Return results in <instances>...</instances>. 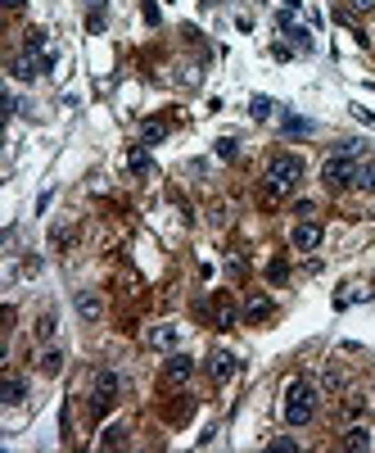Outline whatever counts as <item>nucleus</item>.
I'll list each match as a JSON object with an SVG mask.
<instances>
[{
	"mask_svg": "<svg viewBox=\"0 0 375 453\" xmlns=\"http://www.w3.org/2000/svg\"><path fill=\"white\" fill-rule=\"evenodd\" d=\"M280 412H285L290 426H308V421L317 417V386L303 381V377H294L290 386H285V403H280Z\"/></svg>",
	"mask_w": 375,
	"mask_h": 453,
	"instance_id": "f03ea898",
	"label": "nucleus"
},
{
	"mask_svg": "<svg viewBox=\"0 0 375 453\" xmlns=\"http://www.w3.org/2000/svg\"><path fill=\"white\" fill-rule=\"evenodd\" d=\"M41 372H45V377H59V372H64V354H59V349H45V354H41Z\"/></svg>",
	"mask_w": 375,
	"mask_h": 453,
	"instance_id": "6ab92c4d",
	"label": "nucleus"
},
{
	"mask_svg": "<svg viewBox=\"0 0 375 453\" xmlns=\"http://www.w3.org/2000/svg\"><path fill=\"white\" fill-rule=\"evenodd\" d=\"M163 136H168V123H159V118L140 123V145H159Z\"/></svg>",
	"mask_w": 375,
	"mask_h": 453,
	"instance_id": "dca6fc26",
	"label": "nucleus"
},
{
	"mask_svg": "<svg viewBox=\"0 0 375 453\" xmlns=\"http://www.w3.org/2000/svg\"><path fill=\"white\" fill-rule=\"evenodd\" d=\"M36 335H41V340H50V335H54V313H45V317H41V326H36Z\"/></svg>",
	"mask_w": 375,
	"mask_h": 453,
	"instance_id": "a878e982",
	"label": "nucleus"
},
{
	"mask_svg": "<svg viewBox=\"0 0 375 453\" xmlns=\"http://www.w3.org/2000/svg\"><path fill=\"white\" fill-rule=\"evenodd\" d=\"M204 5H217V0H204Z\"/></svg>",
	"mask_w": 375,
	"mask_h": 453,
	"instance_id": "2f4dec72",
	"label": "nucleus"
},
{
	"mask_svg": "<svg viewBox=\"0 0 375 453\" xmlns=\"http://www.w3.org/2000/svg\"><path fill=\"white\" fill-rule=\"evenodd\" d=\"M50 54H19V59H14V77H19V82H32V77H41V73H50Z\"/></svg>",
	"mask_w": 375,
	"mask_h": 453,
	"instance_id": "423d86ee",
	"label": "nucleus"
},
{
	"mask_svg": "<svg viewBox=\"0 0 375 453\" xmlns=\"http://www.w3.org/2000/svg\"><path fill=\"white\" fill-rule=\"evenodd\" d=\"M271 109H276V105H271L267 96H253V100H249V114H253V118H271Z\"/></svg>",
	"mask_w": 375,
	"mask_h": 453,
	"instance_id": "4be33fe9",
	"label": "nucleus"
},
{
	"mask_svg": "<svg viewBox=\"0 0 375 453\" xmlns=\"http://www.w3.org/2000/svg\"><path fill=\"white\" fill-rule=\"evenodd\" d=\"M280 32L290 36V41H294V45H299V50H303V54H308V50H312V36H308V28H299V23H294V14H290V10L280 14Z\"/></svg>",
	"mask_w": 375,
	"mask_h": 453,
	"instance_id": "9d476101",
	"label": "nucleus"
},
{
	"mask_svg": "<svg viewBox=\"0 0 375 453\" xmlns=\"http://www.w3.org/2000/svg\"><path fill=\"white\" fill-rule=\"evenodd\" d=\"M0 399H5V403H23V399H27V381H23V377H5V381H0Z\"/></svg>",
	"mask_w": 375,
	"mask_h": 453,
	"instance_id": "ddd939ff",
	"label": "nucleus"
},
{
	"mask_svg": "<svg viewBox=\"0 0 375 453\" xmlns=\"http://www.w3.org/2000/svg\"><path fill=\"white\" fill-rule=\"evenodd\" d=\"M343 449H371V431H366V426H353V431L343 435Z\"/></svg>",
	"mask_w": 375,
	"mask_h": 453,
	"instance_id": "412c9836",
	"label": "nucleus"
},
{
	"mask_svg": "<svg viewBox=\"0 0 375 453\" xmlns=\"http://www.w3.org/2000/svg\"><path fill=\"white\" fill-rule=\"evenodd\" d=\"M334 154H348V159H366V140L348 136V140H339V145H334Z\"/></svg>",
	"mask_w": 375,
	"mask_h": 453,
	"instance_id": "aec40b11",
	"label": "nucleus"
},
{
	"mask_svg": "<svg viewBox=\"0 0 375 453\" xmlns=\"http://www.w3.org/2000/svg\"><path fill=\"white\" fill-rule=\"evenodd\" d=\"M280 127H285V136H312V131H317V123H312V118H299V114H290Z\"/></svg>",
	"mask_w": 375,
	"mask_h": 453,
	"instance_id": "f3484780",
	"label": "nucleus"
},
{
	"mask_svg": "<svg viewBox=\"0 0 375 453\" xmlns=\"http://www.w3.org/2000/svg\"><path fill=\"white\" fill-rule=\"evenodd\" d=\"M285 272H290V268H285V263L276 259V263H271V268H267V277H271V281H285Z\"/></svg>",
	"mask_w": 375,
	"mask_h": 453,
	"instance_id": "c85d7f7f",
	"label": "nucleus"
},
{
	"mask_svg": "<svg viewBox=\"0 0 375 453\" xmlns=\"http://www.w3.org/2000/svg\"><path fill=\"white\" fill-rule=\"evenodd\" d=\"M127 168H131V173H136V177H150V173H154V159H150V145H136V150H131V154H127Z\"/></svg>",
	"mask_w": 375,
	"mask_h": 453,
	"instance_id": "4468645a",
	"label": "nucleus"
},
{
	"mask_svg": "<svg viewBox=\"0 0 375 453\" xmlns=\"http://www.w3.org/2000/svg\"><path fill=\"white\" fill-rule=\"evenodd\" d=\"M303 182V159L299 154H271L267 173H262V191L271 195V200H285V195H294Z\"/></svg>",
	"mask_w": 375,
	"mask_h": 453,
	"instance_id": "f257e3e1",
	"label": "nucleus"
},
{
	"mask_svg": "<svg viewBox=\"0 0 375 453\" xmlns=\"http://www.w3.org/2000/svg\"><path fill=\"white\" fill-rule=\"evenodd\" d=\"M122 435H127L122 426H109V431L100 435V449H113V444H122Z\"/></svg>",
	"mask_w": 375,
	"mask_h": 453,
	"instance_id": "b1692460",
	"label": "nucleus"
},
{
	"mask_svg": "<svg viewBox=\"0 0 375 453\" xmlns=\"http://www.w3.org/2000/svg\"><path fill=\"white\" fill-rule=\"evenodd\" d=\"M27 54H45V32H41V28L27 32Z\"/></svg>",
	"mask_w": 375,
	"mask_h": 453,
	"instance_id": "5701e85b",
	"label": "nucleus"
},
{
	"mask_svg": "<svg viewBox=\"0 0 375 453\" xmlns=\"http://www.w3.org/2000/svg\"><path fill=\"white\" fill-rule=\"evenodd\" d=\"M357 191L375 195V159H362V163H357Z\"/></svg>",
	"mask_w": 375,
	"mask_h": 453,
	"instance_id": "a211bd4d",
	"label": "nucleus"
},
{
	"mask_svg": "<svg viewBox=\"0 0 375 453\" xmlns=\"http://www.w3.org/2000/svg\"><path fill=\"white\" fill-rule=\"evenodd\" d=\"M285 10H290V14H294V10H299V0H285Z\"/></svg>",
	"mask_w": 375,
	"mask_h": 453,
	"instance_id": "7c9ffc66",
	"label": "nucleus"
},
{
	"mask_svg": "<svg viewBox=\"0 0 375 453\" xmlns=\"http://www.w3.org/2000/svg\"><path fill=\"white\" fill-rule=\"evenodd\" d=\"M118 390H122V381H118V372H100L95 377V390H91V412H95V417H104L109 408H113V399H118Z\"/></svg>",
	"mask_w": 375,
	"mask_h": 453,
	"instance_id": "20e7f679",
	"label": "nucleus"
},
{
	"mask_svg": "<svg viewBox=\"0 0 375 453\" xmlns=\"http://www.w3.org/2000/svg\"><path fill=\"white\" fill-rule=\"evenodd\" d=\"M348 10H353V14H371L375 0H348Z\"/></svg>",
	"mask_w": 375,
	"mask_h": 453,
	"instance_id": "bb28decb",
	"label": "nucleus"
},
{
	"mask_svg": "<svg viewBox=\"0 0 375 453\" xmlns=\"http://www.w3.org/2000/svg\"><path fill=\"white\" fill-rule=\"evenodd\" d=\"M100 313H104V299H100L95 291L77 295V317H82V322H100Z\"/></svg>",
	"mask_w": 375,
	"mask_h": 453,
	"instance_id": "6e6552de",
	"label": "nucleus"
},
{
	"mask_svg": "<svg viewBox=\"0 0 375 453\" xmlns=\"http://www.w3.org/2000/svg\"><path fill=\"white\" fill-rule=\"evenodd\" d=\"M150 345L163 349V354H172V349L181 345V326H154V331H150Z\"/></svg>",
	"mask_w": 375,
	"mask_h": 453,
	"instance_id": "9b49d317",
	"label": "nucleus"
},
{
	"mask_svg": "<svg viewBox=\"0 0 375 453\" xmlns=\"http://www.w3.org/2000/svg\"><path fill=\"white\" fill-rule=\"evenodd\" d=\"M321 236H326V226H321V222H312V218H303V222L290 231V245L303 249V254H312V249L321 245Z\"/></svg>",
	"mask_w": 375,
	"mask_h": 453,
	"instance_id": "39448f33",
	"label": "nucleus"
},
{
	"mask_svg": "<svg viewBox=\"0 0 375 453\" xmlns=\"http://www.w3.org/2000/svg\"><path fill=\"white\" fill-rule=\"evenodd\" d=\"M267 449H276V453H294V449H299V440H290V435H280V440H271Z\"/></svg>",
	"mask_w": 375,
	"mask_h": 453,
	"instance_id": "393cba45",
	"label": "nucleus"
},
{
	"mask_svg": "<svg viewBox=\"0 0 375 453\" xmlns=\"http://www.w3.org/2000/svg\"><path fill=\"white\" fill-rule=\"evenodd\" d=\"M213 322H217V331H231V326H236V304L226 299V295H217V304H213Z\"/></svg>",
	"mask_w": 375,
	"mask_h": 453,
	"instance_id": "f8f14e48",
	"label": "nucleus"
},
{
	"mask_svg": "<svg viewBox=\"0 0 375 453\" xmlns=\"http://www.w3.org/2000/svg\"><path fill=\"white\" fill-rule=\"evenodd\" d=\"M245 317H249V322L271 317V299H267V295H249V299H245Z\"/></svg>",
	"mask_w": 375,
	"mask_h": 453,
	"instance_id": "2eb2a0df",
	"label": "nucleus"
},
{
	"mask_svg": "<svg viewBox=\"0 0 375 453\" xmlns=\"http://www.w3.org/2000/svg\"><path fill=\"white\" fill-rule=\"evenodd\" d=\"M86 5H91V10H104V5H109V0H86Z\"/></svg>",
	"mask_w": 375,
	"mask_h": 453,
	"instance_id": "c756f323",
	"label": "nucleus"
},
{
	"mask_svg": "<svg viewBox=\"0 0 375 453\" xmlns=\"http://www.w3.org/2000/svg\"><path fill=\"white\" fill-rule=\"evenodd\" d=\"M357 163H362V159H348V154H330V159L321 163V182L330 186V191H348V186H357Z\"/></svg>",
	"mask_w": 375,
	"mask_h": 453,
	"instance_id": "7ed1b4c3",
	"label": "nucleus"
},
{
	"mask_svg": "<svg viewBox=\"0 0 375 453\" xmlns=\"http://www.w3.org/2000/svg\"><path fill=\"white\" fill-rule=\"evenodd\" d=\"M217 154L222 159H236V140H217Z\"/></svg>",
	"mask_w": 375,
	"mask_h": 453,
	"instance_id": "cd10ccee",
	"label": "nucleus"
},
{
	"mask_svg": "<svg viewBox=\"0 0 375 453\" xmlns=\"http://www.w3.org/2000/svg\"><path fill=\"white\" fill-rule=\"evenodd\" d=\"M208 377H213V381H231V377H236V354L217 349V354L208 358Z\"/></svg>",
	"mask_w": 375,
	"mask_h": 453,
	"instance_id": "1a4fd4ad",
	"label": "nucleus"
},
{
	"mask_svg": "<svg viewBox=\"0 0 375 453\" xmlns=\"http://www.w3.org/2000/svg\"><path fill=\"white\" fill-rule=\"evenodd\" d=\"M190 372H194V358H185V354H172L168 363H163V377H168L172 386H181V381H190Z\"/></svg>",
	"mask_w": 375,
	"mask_h": 453,
	"instance_id": "0eeeda50",
	"label": "nucleus"
}]
</instances>
